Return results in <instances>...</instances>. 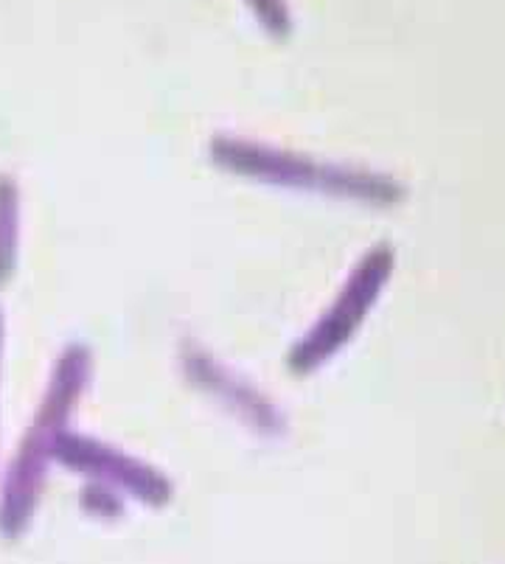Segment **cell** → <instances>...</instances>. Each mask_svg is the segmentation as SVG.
I'll return each instance as SVG.
<instances>
[{
	"label": "cell",
	"instance_id": "obj_1",
	"mask_svg": "<svg viewBox=\"0 0 505 564\" xmlns=\"http://www.w3.org/2000/svg\"><path fill=\"white\" fill-rule=\"evenodd\" d=\"M208 152H211V161L228 174L267 183V186L320 194V197L345 199V203L376 205V208H387L407 197V188L385 172L349 166V163H326L304 152L281 150L273 143L250 141V138L213 135Z\"/></svg>",
	"mask_w": 505,
	"mask_h": 564
},
{
	"label": "cell",
	"instance_id": "obj_2",
	"mask_svg": "<svg viewBox=\"0 0 505 564\" xmlns=\"http://www.w3.org/2000/svg\"><path fill=\"white\" fill-rule=\"evenodd\" d=\"M90 377H94V357H90L88 346L74 343L56 357L43 402H40L32 427L25 430L12 466H9L7 489H3V520L12 525L32 514L37 491L43 489L45 469L54 460L56 444L63 433H68L65 424L88 391Z\"/></svg>",
	"mask_w": 505,
	"mask_h": 564
},
{
	"label": "cell",
	"instance_id": "obj_3",
	"mask_svg": "<svg viewBox=\"0 0 505 564\" xmlns=\"http://www.w3.org/2000/svg\"><path fill=\"white\" fill-rule=\"evenodd\" d=\"M393 270H396V250H393V245L380 242L371 250H365V256L356 261V267L349 273V279L343 281L329 310L289 348L287 366L295 377H309V373L320 371L326 362L334 360L337 354L354 340L365 317L380 304Z\"/></svg>",
	"mask_w": 505,
	"mask_h": 564
},
{
	"label": "cell",
	"instance_id": "obj_4",
	"mask_svg": "<svg viewBox=\"0 0 505 564\" xmlns=\"http://www.w3.org/2000/svg\"><path fill=\"white\" fill-rule=\"evenodd\" d=\"M183 371L191 379L194 388H200L202 393L222 402L239 422H244L256 433H284V419L275 410V404L267 402L248 379H242L231 368H224L208 348L197 346V343H186L183 346Z\"/></svg>",
	"mask_w": 505,
	"mask_h": 564
},
{
	"label": "cell",
	"instance_id": "obj_5",
	"mask_svg": "<svg viewBox=\"0 0 505 564\" xmlns=\"http://www.w3.org/2000/svg\"><path fill=\"white\" fill-rule=\"evenodd\" d=\"M54 460L65 464L68 469L81 471V475H90V478L101 480V484L130 489L132 495L144 497L150 502L166 500L168 497V484L161 471L146 466L144 460L110 447L105 441L90 438V435L63 433V438L56 444Z\"/></svg>",
	"mask_w": 505,
	"mask_h": 564
},
{
	"label": "cell",
	"instance_id": "obj_6",
	"mask_svg": "<svg viewBox=\"0 0 505 564\" xmlns=\"http://www.w3.org/2000/svg\"><path fill=\"white\" fill-rule=\"evenodd\" d=\"M20 192L9 174H0V286H7L18 264Z\"/></svg>",
	"mask_w": 505,
	"mask_h": 564
},
{
	"label": "cell",
	"instance_id": "obj_7",
	"mask_svg": "<svg viewBox=\"0 0 505 564\" xmlns=\"http://www.w3.org/2000/svg\"><path fill=\"white\" fill-rule=\"evenodd\" d=\"M248 12L253 14L262 32H267L273 40H289L293 37V9L289 0H244Z\"/></svg>",
	"mask_w": 505,
	"mask_h": 564
},
{
	"label": "cell",
	"instance_id": "obj_8",
	"mask_svg": "<svg viewBox=\"0 0 505 564\" xmlns=\"http://www.w3.org/2000/svg\"><path fill=\"white\" fill-rule=\"evenodd\" d=\"M3 337H7V323H3V312H0V362H3Z\"/></svg>",
	"mask_w": 505,
	"mask_h": 564
}]
</instances>
